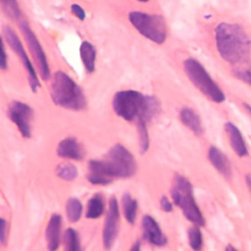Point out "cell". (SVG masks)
Returning <instances> with one entry per match:
<instances>
[{
  "label": "cell",
  "mask_w": 251,
  "mask_h": 251,
  "mask_svg": "<svg viewBox=\"0 0 251 251\" xmlns=\"http://www.w3.org/2000/svg\"><path fill=\"white\" fill-rule=\"evenodd\" d=\"M136 172V161L131 152L121 143L110 148L105 159L88 162L87 180L92 184L106 185L114 177H130Z\"/></svg>",
  "instance_id": "obj_1"
},
{
  "label": "cell",
  "mask_w": 251,
  "mask_h": 251,
  "mask_svg": "<svg viewBox=\"0 0 251 251\" xmlns=\"http://www.w3.org/2000/svg\"><path fill=\"white\" fill-rule=\"evenodd\" d=\"M215 40L220 56L229 64L245 62L251 53V38L238 24L220 23L215 28Z\"/></svg>",
  "instance_id": "obj_2"
},
{
  "label": "cell",
  "mask_w": 251,
  "mask_h": 251,
  "mask_svg": "<svg viewBox=\"0 0 251 251\" xmlns=\"http://www.w3.org/2000/svg\"><path fill=\"white\" fill-rule=\"evenodd\" d=\"M115 113L127 122H150L160 112V102L151 95L128 89L115 93L112 101Z\"/></svg>",
  "instance_id": "obj_3"
},
{
  "label": "cell",
  "mask_w": 251,
  "mask_h": 251,
  "mask_svg": "<svg viewBox=\"0 0 251 251\" xmlns=\"http://www.w3.org/2000/svg\"><path fill=\"white\" fill-rule=\"evenodd\" d=\"M50 96L59 107L80 111L86 107V98L79 85L65 72L57 71L52 77Z\"/></svg>",
  "instance_id": "obj_4"
},
{
  "label": "cell",
  "mask_w": 251,
  "mask_h": 251,
  "mask_svg": "<svg viewBox=\"0 0 251 251\" xmlns=\"http://www.w3.org/2000/svg\"><path fill=\"white\" fill-rule=\"evenodd\" d=\"M171 195L188 221L199 226H205V219L193 196L192 184L186 177L179 174L174 176Z\"/></svg>",
  "instance_id": "obj_5"
},
{
  "label": "cell",
  "mask_w": 251,
  "mask_h": 251,
  "mask_svg": "<svg viewBox=\"0 0 251 251\" xmlns=\"http://www.w3.org/2000/svg\"><path fill=\"white\" fill-rule=\"evenodd\" d=\"M183 68L189 80L206 97L215 103H222L226 99L224 91L214 81L203 65L194 58H188L183 63Z\"/></svg>",
  "instance_id": "obj_6"
},
{
  "label": "cell",
  "mask_w": 251,
  "mask_h": 251,
  "mask_svg": "<svg viewBox=\"0 0 251 251\" xmlns=\"http://www.w3.org/2000/svg\"><path fill=\"white\" fill-rule=\"evenodd\" d=\"M128 20L132 26L144 37L157 44H163L167 39V25L161 15L131 11Z\"/></svg>",
  "instance_id": "obj_7"
},
{
  "label": "cell",
  "mask_w": 251,
  "mask_h": 251,
  "mask_svg": "<svg viewBox=\"0 0 251 251\" xmlns=\"http://www.w3.org/2000/svg\"><path fill=\"white\" fill-rule=\"evenodd\" d=\"M2 33H3V37L5 38L8 45L11 47V49L18 55V57L22 61L23 66L25 67V69L27 73L28 83H29L30 89L35 93L37 91V89L40 87V82H39L37 74L34 70V67H33L31 61L29 60L28 55L26 54L21 39L19 38L16 31L10 25H4L2 26Z\"/></svg>",
  "instance_id": "obj_8"
},
{
  "label": "cell",
  "mask_w": 251,
  "mask_h": 251,
  "mask_svg": "<svg viewBox=\"0 0 251 251\" xmlns=\"http://www.w3.org/2000/svg\"><path fill=\"white\" fill-rule=\"evenodd\" d=\"M19 26L21 28V31L26 41V44L28 46L29 52L31 53L34 62L36 64V67L39 71V75L43 80H46L50 77V68L48 64L47 57L45 55V52L43 51V48L41 44L39 43L36 35L30 28L28 23L25 19H21L19 22Z\"/></svg>",
  "instance_id": "obj_9"
},
{
  "label": "cell",
  "mask_w": 251,
  "mask_h": 251,
  "mask_svg": "<svg viewBox=\"0 0 251 251\" xmlns=\"http://www.w3.org/2000/svg\"><path fill=\"white\" fill-rule=\"evenodd\" d=\"M7 115L17 126L22 136L29 138L31 136V121L33 110L30 106L22 101H12L8 107Z\"/></svg>",
  "instance_id": "obj_10"
},
{
  "label": "cell",
  "mask_w": 251,
  "mask_h": 251,
  "mask_svg": "<svg viewBox=\"0 0 251 251\" xmlns=\"http://www.w3.org/2000/svg\"><path fill=\"white\" fill-rule=\"evenodd\" d=\"M119 223H120V209L119 203L116 197L112 196L109 199L108 212L104 222V227L102 232L103 245L105 249L112 248L119 232Z\"/></svg>",
  "instance_id": "obj_11"
},
{
  "label": "cell",
  "mask_w": 251,
  "mask_h": 251,
  "mask_svg": "<svg viewBox=\"0 0 251 251\" xmlns=\"http://www.w3.org/2000/svg\"><path fill=\"white\" fill-rule=\"evenodd\" d=\"M143 238L152 245L164 246L168 242L167 236L163 233L159 224L150 215H145L141 221Z\"/></svg>",
  "instance_id": "obj_12"
},
{
  "label": "cell",
  "mask_w": 251,
  "mask_h": 251,
  "mask_svg": "<svg viewBox=\"0 0 251 251\" xmlns=\"http://www.w3.org/2000/svg\"><path fill=\"white\" fill-rule=\"evenodd\" d=\"M57 155L61 158L71 160H82L84 151L80 143L75 137H66L62 139L57 146Z\"/></svg>",
  "instance_id": "obj_13"
},
{
  "label": "cell",
  "mask_w": 251,
  "mask_h": 251,
  "mask_svg": "<svg viewBox=\"0 0 251 251\" xmlns=\"http://www.w3.org/2000/svg\"><path fill=\"white\" fill-rule=\"evenodd\" d=\"M61 227L62 217L61 215L55 213L50 217L45 230L47 248L50 251H54L59 248L61 241Z\"/></svg>",
  "instance_id": "obj_14"
},
{
  "label": "cell",
  "mask_w": 251,
  "mask_h": 251,
  "mask_svg": "<svg viewBox=\"0 0 251 251\" xmlns=\"http://www.w3.org/2000/svg\"><path fill=\"white\" fill-rule=\"evenodd\" d=\"M225 129L228 135L230 146L232 147L235 154L239 157H244L248 155L247 146L239 128L234 124L227 122L225 125Z\"/></svg>",
  "instance_id": "obj_15"
},
{
  "label": "cell",
  "mask_w": 251,
  "mask_h": 251,
  "mask_svg": "<svg viewBox=\"0 0 251 251\" xmlns=\"http://www.w3.org/2000/svg\"><path fill=\"white\" fill-rule=\"evenodd\" d=\"M208 158L213 167L226 177L231 175V167L227 157L216 146H211L208 150Z\"/></svg>",
  "instance_id": "obj_16"
},
{
  "label": "cell",
  "mask_w": 251,
  "mask_h": 251,
  "mask_svg": "<svg viewBox=\"0 0 251 251\" xmlns=\"http://www.w3.org/2000/svg\"><path fill=\"white\" fill-rule=\"evenodd\" d=\"M180 122L189 128L194 134L201 135L203 133V126L199 115L189 107H183L179 112Z\"/></svg>",
  "instance_id": "obj_17"
},
{
  "label": "cell",
  "mask_w": 251,
  "mask_h": 251,
  "mask_svg": "<svg viewBox=\"0 0 251 251\" xmlns=\"http://www.w3.org/2000/svg\"><path fill=\"white\" fill-rule=\"evenodd\" d=\"M79 55L85 71L89 74L95 71L96 50L93 44L88 41H82L79 46Z\"/></svg>",
  "instance_id": "obj_18"
},
{
  "label": "cell",
  "mask_w": 251,
  "mask_h": 251,
  "mask_svg": "<svg viewBox=\"0 0 251 251\" xmlns=\"http://www.w3.org/2000/svg\"><path fill=\"white\" fill-rule=\"evenodd\" d=\"M105 204L104 198L101 193H96L91 196L87 202L85 217L87 219H98L104 213Z\"/></svg>",
  "instance_id": "obj_19"
},
{
  "label": "cell",
  "mask_w": 251,
  "mask_h": 251,
  "mask_svg": "<svg viewBox=\"0 0 251 251\" xmlns=\"http://www.w3.org/2000/svg\"><path fill=\"white\" fill-rule=\"evenodd\" d=\"M122 207L126 220L130 225L134 224L137 214V201L131 197L127 192L124 193L122 197Z\"/></svg>",
  "instance_id": "obj_20"
},
{
  "label": "cell",
  "mask_w": 251,
  "mask_h": 251,
  "mask_svg": "<svg viewBox=\"0 0 251 251\" xmlns=\"http://www.w3.org/2000/svg\"><path fill=\"white\" fill-rule=\"evenodd\" d=\"M66 214L71 223L79 221L82 214V204L80 200L75 197H71L66 203Z\"/></svg>",
  "instance_id": "obj_21"
},
{
  "label": "cell",
  "mask_w": 251,
  "mask_h": 251,
  "mask_svg": "<svg viewBox=\"0 0 251 251\" xmlns=\"http://www.w3.org/2000/svg\"><path fill=\"white\" fill-rule=\"evenodd\" d=\"M63 242L67 251H77L80 249L78 233L72 227H69L65 230L63 235Z\"/></svg>",
  "instance_id": "obj_22"
},
{
  "label": "cell",
  "mask_w": 251,
  "mask_h": 251,
  "mask_svg": "<svg viewBox=\"0 0 251 251\" xmlns=\"http://www.w3.org/2000/svg\"><path fill=\"white\" fill-rule=\"evenodd\" d=\"M56 175L61 179L72 181L77 176L78 171L76 167L71 163H62L56 167Z\"/></svg>",
  "instance_id": "obj_23"
},
{
  "label": "cell",
  "mask_w": 251,
  "mask_h": 251,
  "mask_svg": "<svg viewBox=\"0 0 251 251\" xmlns=\"http://www.w3.org/2000/svg\"><path fill=\"white\" fill-rule=\"evenodd\" d=\"M137 131H138V140H139V151L141 154H144L149 149V133L147 128V123L143 121H137Z\"/></svg>",
  "instance_id": "obj_24"
},
{
  "label": "cell",
  "mask_w": 251,
  "mask_h": 251,
  "mask_svg": "<svg viewBox=\"0 0 251 251\" xmlns=\"http://www.w3.org/2000/svg\"><path fill=\"white\" fill-rule=\"evenodd\" d=\"M1 7L4 13L12 20L19 22L22 17V12L17 0H0Z\"/></svg>",
  "instance_id": "obj_25"
},
{
  "label": "cell",
  "mask_w": 251,
  "mask_h": 251,
  "mask_svg": "<svg viewBox=\"0 0 251 251\" xmlns=\"http://www.w3.org/2000/svg\"><path fill=\"white\" fill-rule=\"evenodd\" d=\"M188 243L193 250H201L203 246V237L199 226H193L187 230Z\"/></svg>",
  "instance_id": "obj_26"
},
{
  "label": "cell",
  "mask_w": 251,
  "mask_h": 251,
  "mask_svg": "<svg viewBox=\"0 0 251 251\" xmlns=\"http://www.w3.org/2000/svg\"><path fill=\"white\" fill-rule=\"evenodd\" d=\"M234 75L251 86V67L245 69H239L234 72Z\"/></svg>",
  "instance_id": "obj_27"
},
{
  "label": "cell",
  "mask_w": 251,
  "mask_h": 251,
  "mask_svg": "<svg viewBox=\"0 0 251 251\" xmlns=\"http://www.w3.org/2000/svg\"><path fill=\"white\" fill-rule=\"evenodd\" d=\"M71 10L73 12V14L80 21H83L86 17L85 11L83 10V8L81 6H79L78 4H72L71 6Z\"/></svg>",
  "instance_id": "obj_28"
},
{
  "label": "cell",
  "mask_w": 251,
  "mask_h": 251,
  "mask_svg": "<svg viewBox=\"0 0 251 251\" xmlns=\"http://www.w3.org/2000/svg\"><path fill=\"white\" fill-rule=\"evenodd\" d=\"M160 206L163 211L170 213L173 211V203L169 200V198L165 195H163L160 199Z\"/></svg>",
  "instance_id": "obj_29"
},
{
  "label": "cell",
  "mask_w": 251,
  "mask_h": 251,
  "mask_svg": "<svg viewBox=\"0 0 251 251\" xmlns=\"http://www.w3.org/2000/svg\"><path fill=\"white\" fill-rule=\"evenodd\" d=\"M7 238V222L5 219H1V231H0V240L1 243L4 244Z\"/></svg>",
  "instance_id": "obj_30"
},
{
  "label": "cell",
  "mask_w": 251,
  "mask_h": 251,
  "mask_svg": "<svg viewBox=\"0 0 251 251\" xmlns=\"http://www.w3.org/2000/svg\"><path fill=\"white\" fill-rule=\"evenodd\" d=\"M0 67L3 71L7 70L8 68V60H7V54L5 51V45H4V40H2V56H1V63Z\"/></svg>",
  "instance_id": "obj_31"
},
{
  "label": "cell",
  "mask_w": 251,
  "mask_h": 251,
  "mask_svg": "<svg viewBox=\"0 0 251 251\" xmlns=\"http://www.w3.org/2000/svg\"><path fill=\"white\" fill-rule=\"evenodd\" d=\"M140 248H141V243H140V241H136V242H134L133 243V245L131 246V248H130V250H133V251H138V250H140Z\"/></svg>",
  "instance_id": "obj_32"
},
{
  "label": "cell",
  "mask_w": 251,
  "mask_h": 251,
  "mask_svg": "<svg viewBox=\"0 0 251 251\" xmlns=\"http://www.w3.org/2000/svg\"><path fill=\"white\" fill-rule=\"evenodd\" d=\"M245 181H246V184H247L249 190L251 191V176L250 175H247L245 176Z\"/></svg>",
  "instance_id": "obj_33"
},
{
  "label": "cell",
  "mask_w": 251,
  "mask_h": 251,
  "mask_svg": "<svg viewBox=\"0 0 251 251\" xmlns=\"http://www.w3.org/2000/svg\"><path fill=\"white\" fill-rule=\"evenodd\" d=\"M226 250H235V248L233 246H231V245H227L226 247Z\"/></svg>",
  "instance_id": "obj_34"
},
{
  "label": "cell",
  "mask_w": 251,
  "mask_h": 251,
  "mask_svg": "<svg viewBox=\"0 0 251 251\" xmlns=\"http://www.w3.org/2000/svg\"><path fill=\"white\" fill-rule=\"evenodd\" d=\"M138 2H142V3H146V2H149L150 0H136Z\"/></svg>",
  "instance_id": "obj_35"
}]
</instances>
